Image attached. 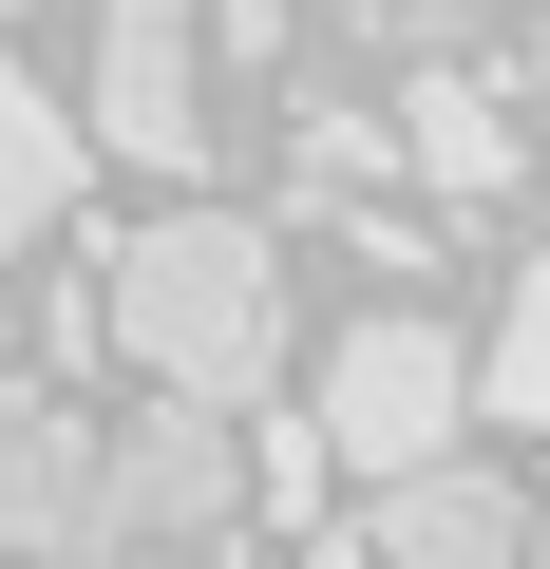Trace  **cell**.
Instances as JSON below:
<instances>
[{
    "label": "cell",
    "instance_id": "obj_1",
    "mask_svg": "<svg viewBox=\"0 0 550 569\" xmlns=\"http://www.w3.org/2000/svg\"><path fill=\"white\" fill-rule=\"evenodd\" d=\"M96 305H114V342L152 361V399L247 418L266 380H286V247H266L247 209H171V228L96 247Z\"/></svg>",
    "mask_w": 550,
    "mask_h": 569
},
{
    "label": "cell",
    "instance_id": "obj_2",
    "mask_svg": "<svg viewBox=\"0 0 550 569\" xmlns=\"http://www.w3.org/2000/svg\"><path fill=\"white\" fill-rule=\"evenodd\" d=\"M456 418H474V361H456L418 305H380V323L323 361V456H342V475H437Z\"/></svg>",
    "mask_w": 550,
    "mask_h": 569
},
{
    "label": "cell",
    "instance_id": "obj_3",
    "mask_svg": "<svg viewBox=\"0 0 550 569\" xmlns=\"http://www.w3.org/2000/svg\"><path fill=\"white\" fill-rule=\"evenodd\" d=\"M247 512V437L209 418V399H171V418H114L96 437V531L114 550H209Z\"/></svg>",
    "mask_w": 550,
    "mask_h": 569
},
{
    "label": "cell",
    "instance_id": "obj_4",
    "mask_svg": "<svg viewBox=\"0 0 550 569\" xmlns=\"http://www.w3.org/2000/svg\"><path fill=\"white\" fill-rule=\"evenodd\" d=\"M77 133L133 152V171H209V20L190 0H114L96 20V114Z\"/></svg>",
    "mask_w": 550,
    "mask_h": 569
},
{
    "label": "cell",
    "instance_id": "obj_5",
    "mask_svg": "<svg viewBox=\"0 0 550 569\" xmlns=\"http://www.w3.org/2000/svg\"><path fill=\"white\" fill-rule=\"evenodd\" d=\"M0 550H20V569H77L96 550V418H58L20 380H0Z\"/></svg>",
    "mask_w": 550,
    "mask_h": 569
},
{
    "label": "cell",
    "instance_id": "obj_6",
    "mask_svg": "<svg viewBox=\"0 0 550 569\" xmlns=\"http://www.w3.org/2000/svg\"><path fill=\"white\" fill-rule=\"evenodd\" d=\"M361 569H531V512H512L474 456H437V475H380V531H361Z\"/></svg>",
    "mask_w": 550,
    "mask_h": 569
},
{
    "label": "cell",
    "instance_id": "obj_7",
    "mask_svg": "<svg viewBox=\"0 0 550 569\" xmlns=\"http://www.w3.org/2000/svg\"><path fill=\"white\" fill-rule=\"evenodd\" d=\"M399 171H418L437 209H493V190L531 171V133H512L474 77H418V96H399Z\"/></svg>",
    "mask_w": 550,
    "mask_h": 569
},
{
    "label": "cell",
    "instance_id": "obj_8",
    "mask_svg": "<svg viewBox=\"0 0 550 569\" xmlns=\"http://www.w3.org/2000/svg\"><path fill=\"white\" fill-rule=\"evenodd\" d=\"M77 152H96V133H77L20 58H0V247H39V228L77 209Z\"/></svg>",
    "mask_w": 550,
    "mask_h": 569
},
{
    "label": "cell",
    "instance_id": "obj_9",
    "mask_svg": "<svg viewBox=\"0 0 550 569\" xmlns=\"http://www.w3.org/2000/svg\"><path fill=\"white\" fill-rule=\"evenodd\" d=\"M474 399L550 437V266H512V323H493V361H474Z\"/></svg>",
    "mask_w": 550,
    "mask_h": 569
},
{
    "label": "cell",
    "instance_id": "obj_10",
    "mask_svg": "<svg viewBox=\"0 0 550 569\" xmlns=\"http://www.w3.org/2000/svg\"><path fill=\"white\" fill-rule=\"evenodd\" d=\"M323 475H342V456H323V418H266V437H247V512H286V531H304V512H323Z\"/></svg>",
    "mask_w": 550,
    "mask_h": 569
},
{
    "label": "cell",
    "instance_id": "obj_11",
    "mask_svg": "<svg viewBox=\"0 0 550 569\" xmlns=\"http://www.w3.org/2000/svg\"><path fill=\"white\" fill-rule=\"evenodd\" d=\"M77 569H152V550H114V531H96V550H77Z\"/></svg>",
    "mask_w": 550,
    "mask_h": 569
},
{
    "label": "cell",
    "instance_id": "obj_12",
    "mask_svg": "<svg viewBox=\"0 0 550 569\" xmlns=\"http://www.w3.org/2000/svg\"><path fill=\"white\" fill-rule=\"evenodd\" d=\"M531 569H550V512H531Z\"/></svg>",
    "mask_w": 550,
    "mask_h": 569
},
{
    "label": "cell",
    "instance_id": "obj_13",
    "mask_svg": "<svg viewBox=\"0 0 550 569\" xmlns=\"http://www.w3.org/2000/svg\"><path fill=\"white\" fill-rule=\"evenodd\" d=\"M0 342H20V305H0Z\"/></svg>",
    "mask_w": 550,
    "mask_h": 569
},
{
    "label": "cell",
    "instance_id": "obj_14",
    "mask_svg": "<svg viewBox=\"0 0 550 569\" xmlns=\"http://www.w3.org/2000/svg\"><path fill=\"white\" fill-rule=\"evenodd\" d=\"M0 20H20V0H0Z\"/></svg>",
    "mask_w": 550,
    "mask_h": 569
}]
</instances>
